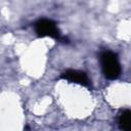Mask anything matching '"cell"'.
<instances>
[{"instance_id":"obj_1","label":"cell","mask_w":131,"mask_h":131,"mask_svg":"<svg viewBox=\"0 0 131 131\" xmlns=\"http://www.w3.org/2000/svg\"><path fill=\"white\" fill-rule=\"evenodd\" d=\"M100 63L105 78L113 80L120 76L121 66L116 53L112 51H103L100 55Z\"/></svg>"},{"instance_id":"obj_2","label":"cell","mask_w":131,"mask_h":131,"mask_svg":"<svg viewBox=\"0 0 131 131\" xmlns=\"http://www.w3.org/2000/svg\"><path fill=\"white\" fill-rule=\"evenodd\" d=\"M35 31L39 37H50L59 41L67 40L62 37L56 27V24L48 18H41L35 24Z\"/></svg>"},{"instance_id":"obj_3","label":"cell","mask_w":131,"mask_h":131,"mask_svg":"<svg viewBox=\"0 0 131 131\" xmlns=\"http://www.w3.org/2000/svg\"><path fill=\"white\" fill-rule=\"evenodd\" d=\"M61 79H64L67 81H70L72 83H76L79 85H82L84 87H91V83L90 80L88 78V76L81 71H77V70H68L66 72H63L60 75Z\"/></svg>"},{"instance_id":"obj_4","label":"cell","mask_w":131,"mask_h":131,"mask_svg":"<svg viewBox=\"0 0 131 131\" xmlns=\"http://www.w3.org/2000/svg\"><path fill=\"white\" fill-rule=\"evenodd\" d=\"M119 127L122 131H131V112L125 111L119 118Z\"/></svg>"}]
</instances>
